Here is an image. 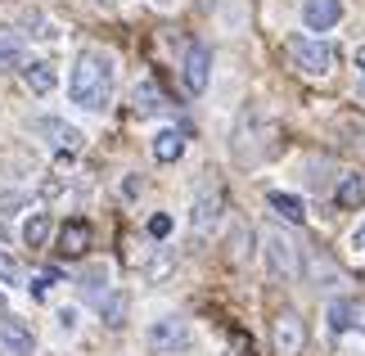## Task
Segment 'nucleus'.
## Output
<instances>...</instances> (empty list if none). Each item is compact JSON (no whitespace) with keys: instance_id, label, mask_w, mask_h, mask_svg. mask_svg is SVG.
<instances>
[{"instance_id":"obj_2","label":"nucleus","mask_w":365,"mask_h":356,"mask_svg":"<svg viewBox=\"0 0 365 356\" xmlns=\"http://www.w3.org/2000/svg\"><path fill=\"white\" fill-rule=\"evenodd\" d=\"M271 136H275V122L271 113H266L257 99H248V104L240 108V118H235V136H230V153L240 163H257L266 149H271Z\"/></svg>"},{"instance_id":"obj_20","label":"nucleus","mask_w":365,"mask_h":356,"mask_svg":"<svg viewBox=\"0 0 365 356\" xmlns=\"http://www.w3.org/2000/svg\"><path fill=\"white\" fill-rule=\"evenodd\" d=\"M334 203H339L343 212L361 208V203H365V180H361V176H343L339 190H334Z\"/></svg>"},{"instance_id":"obj_1","label":"nucleus","mask_w":365,"mask_h":356,"mask_svg":"<svg viewBox=\"0 0 365 356\" xmlns=\"http://www.w3.org/2000/svg\"><path fill=\"white\" fill-rule=\"evenodd\" d=\"M113 59L104 50H81L73 73H68V99L81 113H104L113 104Z\"/></svg>"},{"instance_id":"obj_19","label":"nucleus","mask_w":365,"mask_h":356,"mask_svg":"<svg viewBox=\"0 0 365 356\" xmlns=\"http://www.w3.org/2000/svg\"><path fill=\"white\" fill-rule=\"evenodd\" d=\"M149 149H153V158H158V163H176L180 153H185V136L167 126V131L153 136V145H149Z\"/></svg>"},{"instance_id":"obj_29","label":"nucleus","mask_w":365,"mask_h":356,"mask_svg":"<svg viewBox=\"0 0 365 356\" xmlns=\"http://www.w3.org/2000/svg\"><path fill=\"white\" fill-rule=\"evenodd\" d=\"M149 5H158V9H172V5H176V0H149Z\"/></svg>"},{"instance_id":"obj_4","label":"nucleus","mask_w":365,"mask_h":356,"mask_svg":"<svg viewBox=\"0 0 365 356\" xmlns=\"http://www.w3.org/2000/svg\"><path fill=\"white\" fill-rule=\"evenodd\" d=\"M145 343L158 356H185L194 347V330H190V320H180V316H158V320H149Z\"/></svg>"},{"instance_id":"obj_17","label":"nucleus","mask_w":365,"mask_h":356,"mask_svg":"<svg viewBox=\"0 0 365 356\" xmlns=\"http://www.w3.org/2000/svg\"><path fill=\"white\" fill-rule=\"evenodd\" d=\"M131 104H135L140 113H167V108H172V99H167V91H163V86H158L153 77H145V81L135 86Z\"/></svg>"},{"instance_id":"obj_11","label":"nucleus","mask_w":365,"mask_h":356,"mask_svg":"<svg viewBox=\"0 0 365 356\" xmlns=\"http://www.w3.org/2000/svg\"><path fill=\"white\" fill-rule=\"evenodd\" d=\"M307 347V325L298 311H279L275 316V356H302Z\"/></svg>"},{"instance_id":"obj_13","label":"nucleus","mask_w":365,"mask_h":356,"mask_svg":"<svg viewBox=\"0 0 365 356\" xmlns=\"http://www.w3.org/2000/svg\"><path fill=\"white\" fill-rule=\"evenodd\" d=\"M23 81L32 95H54V86H59V73H54L50 59H27L23 63Z\"/></svg>"},{"instance_id":"obj_26","label":"nucleus","mask_w":365,"mask_h":356,"mask_svg":"<svg viewBox=\"0 0 365 356\" xmlns=\"http://www.w3.org/2000/svg\"><path fill=\"white\" fill-rule=\"evenodd\" d=\"M54 320H59V334H73V330H77V311H73V307H63Z\"/></svg>"},{"instance_id":"obj_3","label":"nucleus","mask_w":365,"mask_h":356,"mask_svg":"<svg viewBox=\"0 0 365 356\" xmlns=\"http://www.w3.org/2000/svg\"><path fill=\"white\" fill-rule=\"evenodd\" d=\"M334 59H339V50L329 46V41H316V36H289V63H293V73H302V77H325Z\"/></svg>"},{"instance_id":"obj_16","label":"nucleus","mask_w":365,"mask_h":356,"mask_svg":"<svg viewBox=\"0 0 365 356\" xmlns=\"http://www.w3.org/2000/svg\"><path fill=\"white\" fill-rule=\"evenodd\" d=\"M266 208H271V212H275L279 221H289V225H302V221H307V203H302L298 194L271 190V194H266Z\"/></svg>"},{"instance_id":"obj_23","label":"nucleus","mask_w":365,"mask_h":356,"mask_svg":"<svg viewBox=\"0 0 365 356\" xmlns=\"http://www.w3.org/2000/svg\"><path fill=\"white\" fill-rule=\"evenodd\" d=\"M0 284H23V266H19V258H9L5 248H0Z\"/></svg>"},{"instance_id":"obj_24","label":"nucleus","mask_w":365,"mask_h":356,"mask_svg":"<svg viewBox=\"0 0 365 356\" xmlns=\"http://www.w3.org/2000/svg\"><path fill=\"white\" fill-rule=\"evenodd\" d=\"M59 280H63V270H54V266H50V270H41V275L32 280V297H50V289H54Z\"/></svg>"},{"instance_id":"obj_12","label":"nucleus","mask_w":365,"mask_h":356,"mask_svg":"<svg viewBox=\"0 0 365 356\" xmlns=\"http://www.w3.org/2000/svg\"><path fill=\"white\" fill-rule=\"evenodd\" d=\"M343 23V0H302V27L307 32H329Z\"/></svg>"},{"instance_id":"obj_6","label":"nucleus","mask_w":365,"mask_h":356,"mask_svg":"<svg viewBox=\"0 0 365 356\" xmlns=\"http://www.w3.org/2000/svg\"><path fill=\"white\" fill-rule=\"evenodd\" d=\"M32 131L50 145V153H59V158H77L81 149H86V136L77 131V126H68L63 118H36Z\"/></svg>"},{"instance_id":"obj_18","label":"nucleus","mask_w":365,"mask_h":356,"mask_svg":"<svg viewBox=\"0 0 365 356\" xmlns=\"http://www.w3.org/2000/svg\"><path fill=\"white\" fill-rule=\"evenodd\" d=\"M27 63V46L14 27H0V68H23Z\"/></svg>"},{"instance_id":"obj_27","label":"nucleus","mask_w":365,"mask_h":356,"mask_svg":"<svg viewBox=\"0 0 365 356\" xmlns=\"http://www.w3.org/2000/svg\"><path fill=\"white\" fill-rule=\"evenodd\" d=\"M352 248H361V253H365V221H361L356 230H352Z\"/></svg>"},{"instance_id":"obj_22","label":"nucleus","mask_w":365,"mask_h":356,"mask_svg":"<svg viewBox=\"0 0 365 356\" xmlns=\"http://www.w3.org/2000/svg\"><path fill=\"white\" fill-rule=\"evenodd\" d=\"M100 316H104V325H108V330H118V325H122V316H126V297L113 289V293H108V302L100 307Z\"/></svg>"},{"instance_id":"obj_5","label":"nucleus","mask_w":365,"mask_h":356,"mask_svg":"<svg viewBox=\"0 0 365 356\" xmlns=\"http://www.w3.org/2000/svg\"><path fill=\"white\" fill-rule=\"evenodd\" d=\"M262 258L266 266H271V275L275 280H298V248H293V239L284 230H266L262 235Z\"/></svg>"},{"instance_id":"obj_8","label":"nucleus","mask_w":365,"mask_h":356,"mask_svg":"<svg viewBox=\"0 0 365 356\" xmlns=\"http://www.w3.org/2000/svg\"><path fill=\"white\" fill-rule=\"evenodd\" d=\"M180 81H185L190 95H203L207 81H212V54H207V46H185V54H180Z\"/></svg>"},{"instance_id":"obj_14","label":"nucleus","mask_w":365,"mask_h":356,"mask_svg":"<svg viewBox=\"0 0 365 356\" xmlns=\"http://www.w3.org/2000/svg\"><path fill=\"white\" fill-rule=\"evenodd\" d=\"M108 293H113V284H108V266H104V262L91 266V270H81V297H86L95 311L108 302Z\"/></svg>"},{"instance_id":"obj_7","label":"nucleus","mask_w":365,"mask_h":356,"mask_svg":"<svg viewBox=\"0 0 365 356\" xmlns=\"http://www.w3.org/2000/svg\"><path fill=\"white\" fill-rule=\"evenodd\" d=\"M221 217H226V194L217 190V185H203L199 198H194V212H190V225H194V235H212Z\"/></svg>"},{"instance_id":"obj_21","label":"nucleus","mask_w":365,"mask_h":356,"mask_svg":"<svg viewBox=\"0 0 365 356\" xmlns=\"http://www.w3.org/2000/svg\"><path fill=\"white\" fill-rule=\"evenodd\" d=\"M46 235H50V212H32V217L23 221V244L27 248H41V244H46Z\"/></svg>"},{"instance_id":"obj_10","label":"nucleus","mask_w":365,"mask_h":356,"mask_svg":"<svg viewBox=\"0 0 365 356\" xmlns=\"http://www.w3.org/2000/svg\"><path fill=\"white\" fill-rule=\"evenodd\" d=\"M0 352L5 356H36V334L19 316H0Z\"/></svg>"},{"instance_id":"obj_9","label":"nucleus","mask_w":365,"mask_h":356,"mask_svg":"<svg viewBox=\"0 0 365 356\" xmlns=\"http://www.w3.org/2000/svg\"><path fill=\"white\" fill-rule=\"evenodd\" d=\"M329 334H365V297H339L325 311Z\"/></svg>"},{"instance_id":"obj_30","label":"nucleus","mask_w":365,"mask_h":356,"mask_svg":"<svg viewBox=\"0 0 365 356\" xmlns=\"http://www.w3.org/2000/svg\"><path fill=\"white\" fill-rule=\"evenodd\" d=\"M100 5H108V0H100Z\"/></svg>"},{"instance_id":"obj_25","label":"nucleus","mask_w":365,"mask_h":356,"mask_svg":"<svg viewBox=\"0 0 365 356\" xmlns=\"http://www.w3.org/2000/svg\"><path fill=\"white\" fill-rule=\"evenodd\" d=\"M149 235L167 239V235H172V217H167V212H153V217H149Z\"/></svg>"},{"instance_id":"obj_15","label":"nucleus","mask_w":365,"mask_h":356,"mask_svg":"<svg viewBox=\"0 0 365 356\" xmlns=\"http://www.w3.org/2000/svg\"><path fill=\"white\" fill-rule=\"evenodd\" d=\"M86 244H91V225L81 221V217H73V221L59 225V253H63V258H81Z\"/></svg>"},{"instance_id":"obj_28","label":"nucleus","mask_w":365,"mask_h":356,"mask_svg":"<svg viewBox=\"0 0 365 356\" xmlns=\"http://www.w3.org/2000/svg\"><path fill=\"white\" fill-rule=\"evenodd\" d=\"M356 68H361V95H365V46H361V54H356Z\"/></svg>"}]
</instances>
